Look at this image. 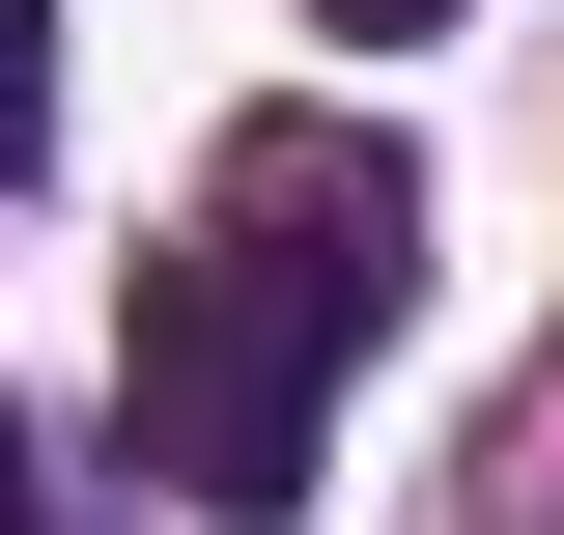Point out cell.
Returning a JSON list of instances; mask_svg holds the SVG:
<instances>
[{
	"instance_id": "1",
	"label": "cell",
	"mask_w": 564,
	"mask_h": 535,
	"mask_svg": "<svg viewBox=\"0 0 564 535\" xmlns=\"http://www.w3.org/2000/svg\"><path fill=\"white\" fill-rule=\"evenodd\" d=\"M113 395H141V479H170V507L282 535V507H311V395H339V338L282 310L254 254H198V226H170V254H141V310H113Z\"/></svg>"
},
{
	"instance_id": "2",
	"label": "cell",
	"mask_w": 564,
	"mask_h": 535,
	"mask_svg": "<svg viewBox=\"0 0 564 535\" xmlns=\"http://www.w3.org/2000/svg\"><path fill=\"white\" fill-rule=\"evenodd\" d=\"M198 254H254L311 338H367V310H395V254H423V170H395L367 113H226V170H198Z\"/></svg>"
},
{
	"instance_id": "3",
	"label": "cell",
	"mask_w": 564,
	"mask_h": 535,
	"mask_svg": "<svg viewBox=\"0 0 564 535\" xmlns=\"http://www.w3.org/2000/svg\"><path fill=\"white\" fill-rule=\"evenodd\" d=\"M57 141V0H0V170Z\"/></svg>"
},
{
	"instance_id": "4",
	"label": "cell",
	"mask_w": 564,
	"mask_h": 535,
	"mask_svg": "<svg viewBox=\"0 0 564 535\" xmlns=\"http://www.w3.org/2000/svg\"><path fill=\"white\" fill-rule=\"evenodd\" d=\"M311 29H452V0H311Z\"/></svg>"
},
{
	"instance_id": "5",
	"label": "cell",
	"mask_w": 564,
	"mask_h": 535,
	"mask_svg": "<svg viewBox=\"0 0 564 535\" xmlns=\"http://www.w3.org/2000/svg\"><path fill=\"white\" fill-rule=\"evenodd\" d=\"M0 535H29V423H0Z\"/></svg>"
}]
</instances>
